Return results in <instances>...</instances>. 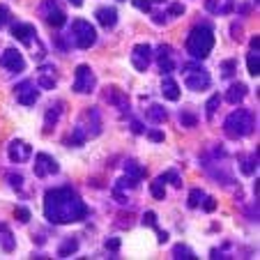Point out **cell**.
Instances as JSON below:
<instances>
[{
  "mask_svg": "<svg viewBox=\"0 0 260 260\" xmlns=\"http://www.w3.org/2000/svg\"><path fill=\"white\" fill-rule=\"evenodd\" d=\"M44 216L49 223H76L88 216V205L72 187L49 189L44 196Z\"/></svg>",
  "mask_w": 260,
  "mask_h": 260,
  "instance_id": "obj_1",
  "label": "cell"
},
{
  "mask_svg": "<svg viewBox=\"0 0 260 260\" xmlns=\"http://www.w3.org/2000/svg\"><path fill=\"white\" fill-rule=\"evenodd\" d=\"M214 49V30L210 25H196L187 37V53L193 60H205Z\"/></svg>",
  "mask_w": 260,
  "mask_h": 260,
  "instance_id": "obj_2",
  "label": "cell"
},
{
  "mask_svg": "<svg viewBox=\"0 0 260 260\" xmlns=\"http://www.w3.org/2000/svg\"><path fill=\"white\" fill-rule=\"evenodd\" d=\"M223 132L228 138L237 141V138H244L253 132V113L246 111V108H237L223 120Z\"/></svg>",
  "mask_w": 260,
  "mask_h": 260,
  "instance_id": "obj_3",
  "label": "cell"
},
{
  "mask_svg": "<svg viewBox=\"0 0 260 260\" xmlns=\"http://www.w3.org/2000/svg\"><path fill=\"white\" fill-rule=\"evenodd\" d=\"M69 42H72L76 49H90V46L97 42V30L90 21L85 19H76L69 28Z\"/></svg>",
  "mask_w": 260,
  "mask_h": 260,
  "instance_id": "obj_4",
  "label": "cell"
},
{
  "mask_svg": "<svg viewBox=\"0 0 260 260\" xmlns=\"http://www.w3.org/2000/svg\"><path fill=\"white\" fill-rule=\"evenodd\" d=\"M212 83L210 74H207L205 67H201V64H184V85H187L189 90H193V92H201V90H207Z\"/></svg>",
  "mask_w": 260,
  "mask_h": 260,
  "instance_id": "obj_5",
  "label": "cell"
},
{
  "mask_svg": "<svg viewBox=\"0 0 260 260\" xmlns=\"http://www.w3.org/2000/svg\"><path fill=\"white\" fill-rule=\"evenodd\" d=\"M94 74H92V69L88 67V64H79L76 67V76H74V92H79V94H88V92H92L94 90Z\"/></svg>",
  "mask_w": 260,
  "mask_h": 260,
  "instance_id": "obj_6",
  "label": "cell"
},
{
  "mask_svg": "<svg viewBox=\"0 0 260 260\" xmlns=\"http://www.w3.org/2000/svg\"><path fill=\"white\" fill-rule=\"evenodd\" d=\"M42 14H44L46 23H49L51 28H60V25L67 23V14H64V10L55 0H44V3H42Z\"/></svg>",
  "mask_w": 260,
  "mask_h": 260,
  "instance_id": "obj_7",
  "label": "cell"
},
{
  "mask_svg": "<svg viewBox=\"0 0 260 260\" xmlns=\"http://www.w3.org/2000/svg\"><path fill=\"white\" fill-rule=\"evenodd\" d=\"M12 37L19 40V42H23L28 49H32V46L44 49V46L37 42V30H35V25H30V23H14V28H12Z\"/></svg>",
  "mask_w": 260,
  "mask_h": 260,
  "instance_id": "obj_8",
  "label": "cell"
},
{
  "mask_svg": "<svg viewBox=\"0 0 260 260\" xmlns=\"http://www.w3.org/2000/svg\"><path fill=\"white\" fill-rule=\"evenodd\" d=\"M60 171L58 161H55L51 154H44L40 152L37 157H35V175L37 177H46V175H55V173Z\"/></svg>",
  "mask_w": 260,
  "mask_h": 260,
  "instance_id": "obj_9",
  "label": "cell"
},
{
  "mask_svg": "<svg viewBox=\"0 0 260 260\" xmlns=\"http://www.w3.org/2000/svg\"><path fill=\"white\" fill-rule=\"evenodd\" d=\"M14 94H16V102L23 104V106H32L40 99V90L35 88V83H30V81H23V83L16 85Z\"/></svg>",
  "mask_w": 260,
  "mask_h": 260,
  "instance_id": "obj_10",
  "label": "cell"
},
{
  "mask_svg": "<svg viewBox=\"0 0 260 260\" xmlns=\"http://www.w3.org/2000/svg\"><path fill=\"white\" fill-rule=\"evenodd\" d=\"M0 67L3 69H7V72H23L25 69V60H23V55L19 53L16 49H7L5 53L0 55Z\"/></svg>",
  "mask_w": 260,
  "mask_h": 260,
  "instance_id": "obj_11",
  "label": "cell"
},
{
  "mask_svg": "<svg viewBox=\"0 0 260 260\" xmlns=\"http://www.w3.org/2000/svg\"><path fill=\"white\" fill-rule=\"evenodd\" d=\"M150 58H152V46H150V44H138V46H134L132 64L138 69V72H147Z\"/></svg>",
  "mask_w": 260,
  "mask_h": 260,
  "instance_id": "obj_12",
  "label": "cell"
},
{
  "mask_svg": "<svg viewBox=\"0 0 260 260\" xmlns=\"http://www.w3.org/2000/svg\"><path fill=\"white\" fill-rule=\"evenodd\" d=\"M7 154H10L12 161L23 164V161H28V159H30L32 150H30V145H28V143H23V141H12V145H10V150H7Z\"/></svg>",
  "mask_w": 260,
  "mask_h": 260,
  "instance_id": "obj_13",
  "label": "cell"
},
{
  "mask_svg": "<svg viewBox=\"0 0 260 260\" xmlns=\"http://www.w3.org/2000/svg\"><path fill=\"white\" fill-rule=\"evenodd\" d=\"M37 83L44 90H53L58 83V76H55V67L53 64H42L40 72H37Z\"/></svg>",
  "mask_w": 260,
  "mask_h": 260,
  "instance_id": "obj_14",
  "label": "cell"
},
{
  "mask_svg": "<svg viewBox=\"0 0 260 260\" xmlns=\"http://www.w3.org/2000/svg\"><path fill=\"white\" fill-rule=\"evenodd\" d=\"M173 51L171 46H159V53H157V62H159V69L164 74H171L175 69V62H173Z\"/></svg>",
  "mask_w": 260,
  "mask_h": 260,
  "instance_id": "obj_15",
  "label": "cell"
},
{
  "mask_svg": "<svg viewBox=\"0 0 260 260\" xmlns=\"http://www.w3.org/2000/svg\"><path fill=\"white\" fill-rule=\"evenodd\" d=\"M97 21L104 25V28H113L118 23V12L113 7H99L97 10Z\"/></svg>",
  "mask_w": 260,
  "mask_h": 260,
  "instance_id": "obj_16",
  "label": "cell"
},
{
  "mask_svg": "<svg viewBox=\"0 0 260 260\" xmlns=\"http://www.w3.org/2000/svg\"><path fill=\"white\" fill-rule=\"evenodd\" d=\"M161 94L166 99H171V102H177V99H180V85H177L168 74L164 76V81H161Z\"/></svg>",
  "mask_w": 260,
  "mask_h": 260,
  "instance_id": "obj_17",
  "label": "cell"
},
{
  "mask_svg": "<svg viewBox=\"0 0 260 260\" xmlns=\"http://www.w3.org/2000/svg\"><path fill=\"white\" fill-rule=\"evenodd\" d=\"M205 7L212 14H228L233 10V0H207Z\"/></svg>",
  "mask_w": 260,
  "mask_h": 260,
  "instance_id": "obj_18",
  "label": "cell"
},
{
  "mask_svg": "<svg viewBox=\"0 0 260 260\" xmlns=\"http://www.w3.org/2000/svg\"><path fill=\"white\" fill-rule=\"evenodd\" d=\"M0 246H3V251H7V253L16 249V240L5 223H0Z\"/></svg>",
  "mask_w": 260,
  "mask_h": 260,
  "instance_id": "obj_19",
  "label": "cell"
},
{
  "mask_svg": "<svg viewBox=\"0 0 260 260\" xmlns=\"http://www.w3.org/2000/svg\"><path fill=\"white\" fill-rule=\"evenodd\" d=\"M106 102H108V104H115L120 111H127V108H129L127 97H124V94L120 92L118 88H111V90H108V92H106Z\"/></svg>",
  "mask_w": 260,
  "mask_h": 260,
  "instance_id": "obj_20",
  "label": "cell"
},
{
  "mask_svg": "<svg viewBox=\"0 0 260 260\" xmlns=\"http://www.w3.org/2000/svg\"><path fill=\"white\" fill-rule=\"evenodd\" d=\"M147 120L154 124H164L168 120V113L164 106H157V104H152V106L147 108Z\"/></svg>",
  "mask_w": 260,
  "mask_h": 260,
  "instance_id": "obj_21",
  "label": "cell"
},
{
  "mask_svg": "<svg viewBox=\"0 0 260 260\" xmlns=\"http://www.w3.org/2000/svg\"><path fill=\"white\" fill-rule=\"evenodd\" d=\"M76 251H79V240H76V237H67V240L60 244L58 255H60V258H69V255L76 253Z\"/></svg>",
  "mask_w": 260,
  "mask_h": 260,
  "instance_id": "obj_22",
  "label": "cell"
},
{
  "mask_svg": "<svg viewBox=\"0 0 260 260\" xmlns=\"http://www.w3.org/2000/svg\"><path fill=\"white\" fill-rule=\"evenodd\" d=\"M244 97H246V85H244V83L231 85V90H228V94H226V99H228L231 104H240Z\"/></svg>",
  "mask_w": 260,
  "mask_h": 260,
  "instance_id": "obj_23",
  "label": "cell"
},
{
  "mask_svg": "<svg viewBox=\"0 0 260 260\" xmlns=\"http://www.w3.org/2000/svg\"><path fill=\"white\" fill-rule=\"evenodd\" d=\"M62 104H55V106H49V111H46V120H44V124H46V132H49L51 127H55V122L60 120V113H62Z\"/></svg>",
  "mask_w": 260,
  "mask_h": 260,
  "instance_id": "obj_24",
  "label": "cell"
},
{
  "mask_svg": "<svg viewBox=\"0 0 260 260\" xmlns=\"http://www.w3.org/2000/svg\"><path fill=\"white\" fill-rule=\"evenodd\" d=\"M150 191H152V196L157 198V201H164V196H166V180H164V175H159L157 180L152 182Z\"/></svg>",
  "mask_w": 260,
  "mask_h": 260,
  "instance_id": "obj_25",
  "label": "cell"
},
{
  "mask_svg": "<svg viewBox=\"0 0 260 260\" xmlns=\"http://www.w3.org/2000/svg\"><path fill=\"white\" fill-rule=\"evenodd\" d=\"M173 258H177V260H196V253H193L189 246L177 244L175 249H173Z\"/></svg>",
  "mask_w": 260,
  "mask_h": 260,
  "instance_id": "obj_26",
  "label": "cell"
},
{
  "mask_svg": "<svg viewBox=\"0 0 260 260\" xmlns=\"http://www.w3.org/2000/svg\"><path fill=\"white\" fill-rule=\"evenodd\" d=\"M124 173H127L129 177H134V180H141V177H145V168L138 166L136 161H127V164H124Z\"/></svg>",
  "mask_w": 260,
  "mask_h": 260,
  "instance_id": "obj_27",
  "label": "cell"
},
{
  "mask_svg": "<svg viewBox=\"0 0 260 260\" xmlns=\"http://www.w3.org/2000/svg\"><path fill=\"white\" fill-rule=\"evenodd\" d=\"M246 64H249V74L251 76H258L260 74V60H258V51H251L246 55Z\"/></svg>",
  "mask_w": 260,
  "mask_h": 260,
  "instance_id": "obj_28",
  "label": "cell"
},
{
  "mask_svg": "<svg viewBox=\"0 0 260 260\" xmlns=\"http://www.w3.org/2000/svg\"><path fill=\"white\" fill-rule=\"evenodd\" d=\"M203 198H205V191H203V189H193V191L189 193V207H198L203 203Z\"/></svg>",
  "mask_w": 260,
  "mask_h": 260,
  "instance_id": "obj_29",
  "label": "cell"
},
{
  "mask_svg": "<svg viewBox=\"0 0 260 260\" xmlns=\"http://www.w3.org/2000/svg\"><path fill=\"white\" fill-rule=\"evenodd\" d=\"M219 104H221V97L219 94H212L210 97V102H207V118H214V113H216V108H219Z\"/></svg>",
  "mask_w": 260,
  "mask_h": 260,
  "instance_id": "obj_30",
  "label": "cell"
},
{
  "mask_svg": "<svg viewBox=\"0 0 260 260\" xmlns=\"http://www.w3.org/2000/svg\"><path fill=\"white\" fill-rule=\"evenodd\" d=\"M255 166H258V154H253V157L244 159V164H242V173H246V175H251Z\"/></svg>",
  "mask_w": 260,
  "mask_h": 260,
  "instance_id": "obj_31",
  "label": "cell"
},
{
  "mask_svg": "<svg viewBox=\"0 0 260 260\" xmlns=\"http://www.w3.org/2000/svg\"><path fill=\"white\" fill-rule=\"evenodd\" d=\"M180 122H182V127H196V115H191L189 111H182Z\"/></svg>",
  "mask_w": 260,
  "mask_h": 260,
  "instance_id": "obj_32",
  "label": "cell"
},
{
  "mask_svg": "<svg viewBox=\"0 0 260 260\" xmlns=\"http://www.w3.org/2000/svg\"><path fill=\"white\" fill-rule=\"evenodd\" d=\"M14 216L21 221V223H28V221H30V210H25V207H16Z\"/></svg>",
  "mask_w": 260,
  "mask_h": 260,
  "instance_id": "obj_33",
  "label": "cell"
},
{
  "mask_svg": "<svg viewBox=\"0 0 260 260\" xmlns=\"http://www.w3.org/2000/svg\"><path fill=\"white\" fill-rule=\"evenodd\" d=\"M143 226L157 228V214H154V212H145V216H143Z\"/></svg>",
  "mask_w": 260,
  "mask_h": 260,
  "instance_id": "obj_34",
  "label": "cell"
},
{
  "mask_svg": "<svg viewBox=\"0 0 260 260\" xmlns=\"http://www.w3.org/2000/svg\"><path fill=\"white\" fill-rule=\"evenodd\" d=\"M221 67H223V76H233V72L237 69V60H226Z\"/></svg>",
  "mask_w": 260,
  "mask_h": 260,
  "instance_id": "obj_35",
  "label": "cell"
},
{
  "mask_svg": "<svg viewBox=\"0 0 260 260\" xmlns=\"http://www.w3.org/2000/svg\"><path fill=\"white\" fill-rule=\"evenodd\" d=\"M134 7L141 12H150L152 10V3H150V0H134Z\"/></svg>",
  "mask_w": 260,
  "mask_h": 260,
  "instance_id": "obj_36",
  "label": "cell"
},
{
  "mask_svg": "<svg viewBox=\"0 0 260 260\" xmlns=\"http://www.w3.org/2000/svg\"><path fill=\"white\" fill-rule=\"evenodd\" d=\"M10 21V10L5 5H0V30L5 28V23Z\"/></svg>",
  "mask_w": 260,
  "mask_h": 260,
  "instance_id": "obj_37",
  "label": "cell"
},
{
  "mask_svg": "<svg viewBox=\"0 0 260 260\" xmlns=\"http://www.w3.org/2000/svg\"><path fill=\"white\" fill-rule=\"evenodd\" d=\"M203 207H205V212H214L216 210V201L214 198H210V196H205L203 198Z\"/></svg>",
  "mask_w": 260,
  "mask_h": 260,
  "instance_id": "obj_38",
  "label": "cell"
},
{
  "mask_svg": "<svg viewBox=\"0 0 260 260\" xmlns=\"http://www.w3.org/2000/svg\"><path fill=\"white\" fill-rule=\"evenodd\" d=\"M10 184L14 189H21V187H23V177H21V175H10Z\"/></svg>",
  "mask_w": 260,
  "mask_h": 260,
  "instance_id": "obj_39",
  "label": "cell"
},
{
  "mask_svg": "<svg viewBox=\"0 0 260 260\" xmlns=\"http://www.w3.org/2000/svg\"><path fill=\"white\" fill-rule=\"evenodd\" d=\"M182 12H184V7H182V3H175V5H171V10H168V14H171V16H180Z\"/></svg>",
  "mask_w": 260,
  "mask_h": 260,
  "instance_id": "obj_40",
  "label": "cell"
},
{
  "mask_svg": "<svg viewBox=\"0 0 260 260\" xmlns=\"http://www.w3.org/2000/svg\"><path fill=\"white\" fill-rule=\"evenodd\" d=\"M147 136H150V141H154V143H161V141H164V134H161V132H157V129L147 132Z\"/></svg>",
  "mask_w": 260,
  "mask_h": 260,
  "instance_id": "obj_41",
  "label": "cell"
},
{
  "mask_svg": "<svg viewBox=\"0 0 260 260\" xmlns=\"http://www.w3.org/2000/svg\"><path fill=\"white\" fill-rule=\"evenodd\" d=\"M106 249L118 251V249H120V240H115V237H113V240H108V242H106Z\"/></svg>",
  "mask_w": 260,
  "mask_h": 260,
  "instance_id": "obj_42",
  "label": "cell"
},
{
  "mask_svg": "<svg viewBox=\"0 0 260 260\" xmlns=\"http://www.w3.org/2000/svg\"><path fill=\"white\" fill-rule=\"evenodd\" d=\"M251 51H258V35L251 40Z\"/></svg>",
  "mask_w": 260,
  "mask_h": 260,
  "instance_id": "obj_43",
  "label": "cell"
},
{
  "mask_svg": "<svg viewBox=\"0 0 260 260\" xmlns=\"http://www.w3.org/2000/svg\"><path fill=\"white\" fill-rule=\"evenodd\" d=\"M132 127H134V132H136V134H143V127H141V122H134Z\"/></svg>",
  "mask_w": 260,
  "mask_h": 260,
  "instance_id": "obj_44",
  "label": "cell"
},
{
  "mask_svg": "<svg viewBox=\"0 0 260 260\" xmlns=\"http://www.w3.org/2000/svg\"><path fill=\"white\" fill-rule=\"evenodd\" d=\"M69 3H72L74 7H81V5H83V0H69Z\"/></svg>",
  "mask_w": 260,
  "mask_h": 260,
  "instance_id": "obj_45",
  "label": "cell"
}]
</instances>
